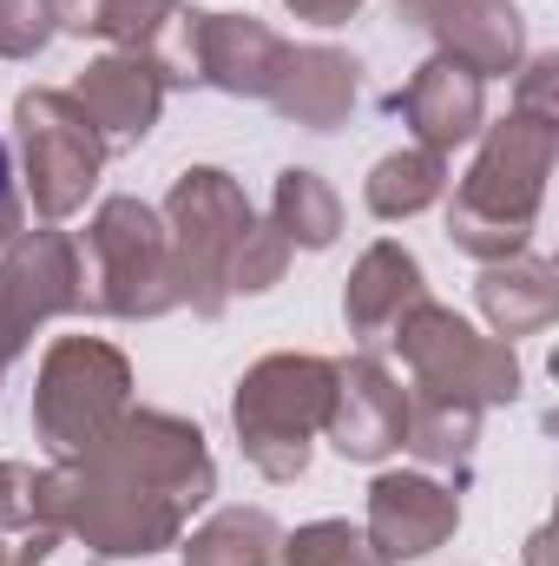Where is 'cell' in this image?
<instances>
[{
	"label": "cell",
	"mask_w": 559,
	"mask_h": 566,
	"mask_svg": "<svg viewBox=\"0 0 559 566\" xmlns=\"http://www.w3.org/2000/svg\"><path fill=\"white\" fill-rule=\"evenodd\" d=\"M296 20H309V27H342V20H356V7L362 0H283Z\"/></svg>",
	"instance_id": "f546056e"
},
{
	"label": "cell",
	"mask_w": 559,
	"mask_h": 566,
	"mask_svg": "<svg viewBox=\"0 0 559 566\" xmlns=\"http://www.w3.org/2000/svg\"><path fill=\"white\" fill-rule=\"evenodd\" d=\"M389 336H395V349L415 376V396H447V402H474V409H500V402L520 396L514 343L481 336L461 310H447L434 296H421Z\"/></svg>",
	"instance_id": "52a82bcc"
},
{
	"label": "cell",
	"mask_w": 559,
	"mask_h": 566,
	"mask_svg": "<svg viewBox=\"0 0 559 566\" xmlns=\"http://www.w3.org/2000/svg\"><path fill=\"white\" fill-rule=\"evenodd\" d=\"M553 158L559 119L507 113V119L481 126V151H474L467 178L454 185V205H447V244L474 264H500V258L527 251L540 205H547Z\"/></svg>",
	"instance_id": "7a4b0ae2"
},
{
	"label": "cell",
	"mask_w": 559,
	"mask_h": 566,
	"mask_svg": "<svg viewBox=\"0 0 559 566\" xmlns=\"http://www.w3.org/2000/svg\"><path fill=\"white\" fill-rule=\"evenodd\" d=\"M474 303L487 316V329L500 343H520V336H540L559 316V271L534 251H514L500 264H481V283H474Z\"/></svg>",
	"instance_id": "ac0fdd59"
},
{
	"label": "cell",
	"mask_w": 559,
	"mask_h": 566,
	"mask_svg": "<svg viewBox=\"0 0 559 566\" xmlns=\"http://www.w3.org/2000/svg\"><path fill=\"white\" fill-rule=\"evenodd\" d=\"M271 224L289 238V251H329L342 238V198L323 171L283 165L277 191H271Z\"/></svg>",
	"instance_id": "44dd1931"
},
{
	"label": "cell",
	"mask_w": 559,
	"mask_h": 566,
	"mask_svg": "<svg viewBox=\"0 0 559 566\" xmlns=\"http://www.w3.org/2000/svg\"><path fill=\"white\" fill-rule=\"evenodd\" d=\"M481 416L474 402H447V396H415L409 389V434L402 448L415 454L421 468H441V474H467L474 468V448H481Z\"/></svg>",
	"instance_id": "d6986e66"
},
{
	"label": "cell",
	"mask_w": 559,
	"mask_h": 566,
	"mask_svg": "<svg viewBox=\"0 0 559 566\" xmlns=\"http://www.w3.org/2000/svg\"><path fill=\"white\" fill-rule=\"evenodd\" d=\"M218 494L204 428L171 409H126L119 428L33 474V527H60L106 560H145L184 541V521Z\"/></svg>",
	"instance_id": "6da1fadb"
},
{
	"label": "cell",
	"mask_w": 559,
	"mask_h": 566,
	"mask_svg": "<svg viewBox=\"0 0 559 566\" xmlns=\"http://www.w3.org/2000/svg\"><path fill=\"white\" fill-rule=\"evenodd\" d=\"M329 396H336V363L329 356L277 349V356L251 363L238 396H231V428H238L244 461L264 481H303L309 448L329 422Z\"/></svg>",
	"instance_id": "3957f363"
},
{
	"label": "cell",
	"mask_w": 559,
	"mask_h": 566,
	"mask_svg": "<svg viewBox=\"0 0 559 566\" xmlns=\"http://www.w3.org/2000/svg\"><path fill=\"white\" fill-rule=\"evenodd\" d=\"M277 566H389L376 554V541L349 521H309L296 534H283Z\"/></svg>",
	"instance_id": "603a6c76"
},
{
	"label": "cell",
	"mask_w": 559,
	"mask_h": 566,
	"mask_svg": "<svg viewBox=\"0 0 559 566\" xmlns=\"http://www.w3.org/2000/svg\"><path fill=\"white\" fill-rule=\"evenodd\" d=\"M283 53L289 40L257 13H198V86H218L224 99H264Z\"/></svg>",
	"instance_id": "9a60e30c"
},
{
	"label": "cell",
	"mask_w": 559,
	"mask_h": 566,
	"mask_svg": "<svg viewBox=\"0 0 559 566\" xmlns=\"http://www.w3.org/2000/svg\"><path fill=\"white\" fill-rule=\"evenodd\" d=\"M13 133H20V171H27V198L46 224L86 211L99 171H106V145L86 126V113L73 106V93L60 86H27L13 99Z\"/></svg>",
	"instance_id": "ba28073f"
},
{
	"label": "cell",
	"mask_w": 559,
	"mask_h": 566,
	"mask_svg": "<svg viewBox=\"0 0 559 566\" xmlns=\"http://www.w3.org/2000/svg\"><path fill=\"white\" fill-rule=\"evenodd\" d=\"M86 310V271H80V244L53 224L40 231H13V244L0 251V329L13 343H27L40 323L53 316H80Z\"/></svg>",
	"instance_id": "9c48e42d"
},
{
	"label": "cell",
	"mask_w": 559,
	"mask_h": 566,
	"mask_svg": "<svg viewBox=\"0 0 559 566\" xmlns=\"http://www.w3.org/2000/svg\"><path fill=\"white\" fill-rule=\"evenodd\" d=\"M447 198V158L428 151V145H402L389 158H376V171L362 178V205L382 218V224H402V218H421L428 205Z\"/></svg>",
	"instance_id": "ffe728a7"
},
{
	"label": "cell",
	"mask_w": 559,
	"mask_h": 566,
	"mask_svg": "<svg viewBox=\"0 0 559 566\" xmlns=\"http://www.w3.org/2000/svg\"><path fill=\"white\" fill-rule=\"evenodd\" d=\"M461 527V494L434 474H376L369 488V541L376 554L395 560H428L434 547H447Z\"/></svg>",
	"instance_id": "7c38bea8"
},
{
	"label": "cell",
	"mask_w": 559,
	"mask_h": 566,
	"mask_svg": "<svg viewBox=\"0 0 559 566\" xmlns=\"http://www.w3.org/2000/svg\"><path fill=\"white\" fill-rule=\"evenodd\" d=\"M133 409V363L99 343V336H60L40 356V382H33V434L53 461H73L86 448H99L119 416Z\"/></svg>",
	"instance_id": "8992f818"
},
{
	"label": "cell",
	"mask_w": 559,
	"mask_h": 566,
	"mask_svg": "<svg viewBox=\"0 0 559 566\" xmlns=\"http://www.w3.org/2000/svg\"><path fill=\"white\" fill-rule=\"evenodd\" d=\"M0 566H13V547H7V541H0Z\"/></svg>",
	"instance_id": "1f68e13d"
},
{
	"label": "cell",
	"mask_w": 559,
	"mask_h": 566,
	"mask_svg": "<svg viewBox=\"0 0 559 566\" xmlns=\"http://www.w3.org/2000/svg\"><path fill=\"white\" fill-rule=\"evenodd\" d=\"M421 27L434 33V53L474 80H514L527 60V20L514 0H441Z\"/></svg>",
	"instance_id": "5bb4252c"
},
{
	"label": "cell",
	"mask_w": 559,
	"mask_h": 566,
	"mask_svg": "<svg viewBox=\"0 0 559 566\" xmlns=\"http://www.w3.org/2000/svg\"><path fill=\"white\" fill-rule=\"evenodd\" d=\"M395 7H402V20H415V27H421V20H428L441 0H395Z\"/></svg>",
	"instance_id": "4dcf8cb0"
},
{
	"label": "cell",
	"mask_w": 559,
	"mask_h": 566,
	"mask_svg": "<svg viewBox=\"0 0 559 566\" xmlns=\"http://www.w3.org/2000/svg\"><path fill=\"white\" fill-rule=\"evenodd\" d=\"M283 527L264 507H218L191 541H184V566H277Z\"/></svg>",
	"instance_id": "7402d4cb"
},
{
	"label": "cell",
	"mask_w": 559,
	"mask_h": 566,
	"mask_svg": "<svg viewBox=\"0 0 559 566\" xmlns=\"http://www.w3.org/2000/svg\"><path fill=\"white\" fill-rule=\"evenodd\" d=\"M165 238H171V271H178V303L191 316H224L231 310V258L244 231L257 224L244 185L218 165H184L165 191Z\"/></svg>",
	"instance_id": "277c9868"
},
{
	"label": "cell",
	"mask_w": 559,
	"mask_h": 566,
	"mask_svg": "<svg viewBox=\"0 0 559 566\" xmlns=\"http://www.w3.org/2000/svg\"><path fill=\"white\" fill-rule=\"evenodd\" d=\"M171 7H178V0H106L99 40H113L119 53H145V46L158 40V27L171 20Z\"/></svg>",
	"instance_id": "484cf974"
},
{
	"label": "cell",
	"mask_w": 559,
	"mask_h": 566,
	"mask_svg": "<svg viewBox=\"0 0 559 566\" xmlns=\"http://www.w3.org/2000/svg\"><path fill=\"white\" fill-rule=\"evenodd\" d=\"M13 231H27V205H20V191H13V158H7V145H0V251L13 244Z\"/></svg>",
	"instance_id": "83f0119b"
},
{
	"label": "cell",
	"mask_w": 559,
	"mask_h": 566,
	"mask_svg": "<svg viewBox=\"0 0 559 566\" xmlns=\"http://www.w3.org/2000/svg\"><path fill=\"white\" fill-rule=\"evenodd\" d=\"M53 7L46 0H0V60H40L53 46Z\"/></svg>",
	"instance_id": "d4e9b609"
},
{
	"label": "cell",
	"mask_w": 559,
	"mask_h": 566,
	"mask_svg": "<svg viewBox=\"0 0 559 566\" xmlns=\"http://www.w3.org/2000/svg\"><path fill=\"white\" fill-rule=\"evenodd\" d=\"M329 448L342 461H389L409 434V389L395 382V369L382 356H349L336 363V396H329Z\"/></svg>",
	"instance_id": "30bf717a"
},
{
	"label": "cell",
	"mask_w": 559,
	"mask_h": 566,
	"mask_svg": "<svg viewBox=\"0 0 559 566\" xmlns=\"http://www.w3.org/2000/svg\"><path fill=\"white\" fill-rule=\"evenodd\" d=\"M289 238H283L271 218H257L251 231H244V244H238V258H231V296H264V290H277L283 271H289Z\"/></svg>",
	"instance_id": "cb8c5ba5"
},
{
	"label": "cell",
	"mask_w": 559,
	"mask_h": 566,
	"mask_svg": "<svg viewBox=\"0 0 559 566\" xmlns=\"http://www.w3.org/2000/svg\"><path fill=\"white\" fill-rule=\"evenodd\" d=\"M46 7L60 33H99V13H106V0H46Z\"/></svg>",
	"instance_id": "f1b7e54d"
},
{
	"label": "cell",
	"mask_w": 559,
	"mask_h": 566,
	"mask_svg": "<svg viewBox=\"0 0 559 566\" xmlns=\"http://www.w3.org/2000/svg\"><path fill=\"white\" fill-rule=\"evenodd\" d=\"M421 296H428L421 258L409 251V244L382 238V244H369V251L356 258V271H349V283H342V323H349V336L382 343Z\"/></svg>",
	"instance_id": "e0dca14e"
},
{
	"label": "cell",
	"mask_w": 559,
	"mask_h": 566,
	"mask_svg": "<svg viewBox=\"0 0 559 566\" xmlns=\"http://www.w3.org/2000/svg\"><path fill=\"white\" fill-rule=\"evenodd\" d=\"M389 113H402V126L415 133V145L447 158L454 145L481 139V126H487V80H474L467 66L428 53L409 73V86L389 99Z\"/></svg>",
	"instance_id": "4fadbf2b"
},
{
	"label": "cell",
	"mask_w": 559,
	"mask_h": 566,
	"mask_svg": "<svg viewBox=\"0 0 559 566\" xmlns=\"http://www.w3.org/2000/svg\"><path fill=\"white\" fill-rule=\"evenodd\" d=\"M356 93H362V66H356V53H342V46H289L277 66V80H271V106H277L289 126H303V133H336L349 113H356Z\"/></svg>",
	"instance_id": "2e32d148"
},
{
	"label": "cell",
	"mask_w": 559,
	"mask_h": 566,
	"mask_svg": "<svg viewBox=\"0 0 559 566\" xmlns=\"http://www.w3.org/2000/svg\"><path fill=\"white\" fill-rule=\"evenodd\" d=\"M80 271H86V310H99V316L151 323V316L178 310L171 238L145 198H106L93 211L86 244H80Z\"/></svg>",
	"instance_id": "5b68a950"
},
{
	"label": "cell",
	"mask_w": 559,
	"mask_h": 566,
	"mask_svg": "<svg viewBox=\"0 0 559 566\" xmlns=\"http://www.w3.org/2000/svg\"><path fill=\"white\" fill-rule=\"evenodd\" d=\"M73 106L86 113V126L99 133L106 151H133V145L151 139V126H158V113H165V73L151 66V53H99L73 86Z\"/></svg>",
	"instance_id": "8fae6325"
},
{
	"label": "cell",
	"mask_w": 559,
	"mask_h": 566,
	"mask_svg": "<svg viewBox=\"0 0 559 566\" xmlns=\"http://www.w3.org/2000/svg\"><path fill=\"white\" fill-rule=\"evenodd\" d=\"M27 534L33 527V468L20 461H0V534Z\"/></svg>",
	"instance_id": "4316f807"
}]
</instances>
